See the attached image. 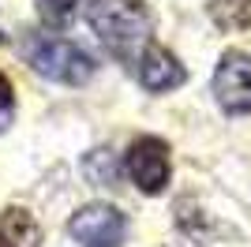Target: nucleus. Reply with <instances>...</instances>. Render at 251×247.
<instances>
[{
	"label": "nucleus",
	"instance_id": "6",
	"mask_svg": "<svg viewBox=\"0 0 251 247\" xmlns=\"http://www.w3.org/2000/svg\"><path fill=\"white\" fill-rule=\"evenodd\" d=\"M184 79H188L184 64H180L165 45H154V41H150L147 49H143V56H139V82H143L150 94L176 90Z\"/></svg>",
	"mask_w": 251,
	"mask_h": 247
},
{
	"label": "nucleus",
	"instance_id": "13",
	"mask_svg": "<svg viewBox=\"0 0 251 247\" xmlns=\"http://www.w3.org/2000/svg\"><path fill=\"white\" fill-rule=\"evenodd\" d=\"M4 127H8V113H4V116H0V131H4Z\"/></svg>",
	"mask_w": 251,
	"mask_h": 247
},
{
	"label": "nucleus",
	"instance_id": "2",
	"mask_svg": "<svg viewBox=\"0 0 251 247\" xmlns=\"http://www.w3.org/2000/svg\"><path fill=\"white\" fill-rule=\"evenodd\" d=\"M86 23H90V30L105 45H113L120 52L139 45L150 34V26H154V19H150L143 0H90Z\"/></svg>",
	"mask_w": 251,
	"mask_h": 247
},
{
	"label": "nucleus",
	"instance_id": "12",
	"mask_svg": "<svg viewBox=\"0 0 251 247\" xmlns=\"http://www.w3.org/2000/svg\"><path fill=\"white\" fill-rule=\"evenodd\" d=\"M0 247H15V244H11V240L4 236V232H0Z\"/></svg>",
	"mask_w": 251,
	"mask_h": 247
},
{
	"label": "nucleus",
	"instance_id": "11",
	"mask_svg": "<svg viewBox=\"0 0 251 247\" xmlns=\"http://www.w3.org/2000/svg\"><path fill=\"white\" fill-rule=\"evenodd\" d=\"M0 109H4V113L11 109V82H8L4 72H0Z\"/></svg>",
	"mask_w": 251,
	"mask_h": 247
},
{
	"label": "nucleus",
	"instance_id": "8",
	"mask_svg": "<svg viewBox=\"0 0 251 247\" xmlns=\"http://www.w3.org/2000/svg\"><path fill=\"white\" fill-rule=\"evenodd\" d=\"M210 19L218 30H248L251 0H210Z\"/></svg>",
	"mask_w": 251,
	"mask_h": 247
},
{
	"label": "nucleus",
	"instance_id": "3",
	"mask_svg": "<svg viewBox=\"0 0 251 247\" xmlns=\"http://www.w3.org/2000/svg\"><path fill=\"white\" fill-rule=\"evenodd\" d=\"M68 232L83 247H116L127 236V217L109 202H86L72 214Z\"/></svg>",
	"mask_w": 251,
	"mask_h": 247
},
{
	"label": "nucleus",
	"instance_id": "7",
	"mask_svg": "<svg viewBox=\"0 0 251 247\" xmlns=\"http://www.w3.org/2000/svg\"><path fill=\"white\" fill-rule=\"evenodd\" d=\"M0 232H4L15 247H38V240H42L38 221H34L26 210H19V206H8V210H4V217H0Z\"/></svg>",
	"mask_w": 251,
	"mask_h": 247
},
{
	"label": "nucleus",
	"instance_id": "10",
	"mask_svg": "<svg viewBox=\"0 0 251 247\" xmlns=\"http://www.w3.org/2000/svg\"><path fill=\"white\" fill-rule=\"evenodd\" d=\"M75 8H79V0H38V11L49 26H64L75 15Z\"/></svg>",
	"mask_w": 251,
	"mask_h": 247
},
{
	"label": "nucleus",
	"instance_id": "4",
	"mask_svg": "<svg viewBox=\"0 0 251 247\" xmlns=\"http://www.w3.org/2000/svg\"><path fill=\"white\" fill-rule=\"evenodd\" d=\"M214 98L229 116L251 113V56L240 49H225L214 72Z\"/></svg>",
	"mask_w": 251,
	"mask_h": 247
},
{
	"label": "nucleus",
	"instance_id": "5",
	"mask_svg": "<svg viewBox=\"0 0 251 247\" xmlns=\"http://www.w3.org/2000/svg\"><path fill=\"white\" fill-rule=\"evenodd\" d=\"M169 173H173L169 146L161 143L157 135H143V139H135V143L127 146V176L135 180L139 191H147V195L165 191Z\"/></svg>",
	"mask_w": 251,
	"mask_h": 247
},
{
	"label": "nucleus",
	"instance_id": "1",
	"mask_svg": "<svg viewBox=\"0 0 251 247\" xmlns=\"http://www.w3.org/2000/svg\"><path fill=\"white\" fill-rule=\"evenodd\" d=\"M23 56H26V64L38 75H45L52 82H68V86H83L98 72L90 52H83L72 41L49 38V34H38V30L23 34Z\"/></svg>",
	"mask_w": 251,
	"mask_h": 247
},
{
	"label": "nucleus",
	"instance_id": "9",
	"mask_svg": "<svg viewBox=\"0 0 251 247\" xmlns=\"http://www.w3.org/2000/svg\"><path fill=\"white\" fill-rule=\"evenodd\" d=\"M83 173H86V180L98 184V187L113 184V180H116V157H113V150H105V146L90 150V154L83 157Z\"/></svg>",
	"mask_w": 251,
	"mask_h": 247
}]
</instances>
